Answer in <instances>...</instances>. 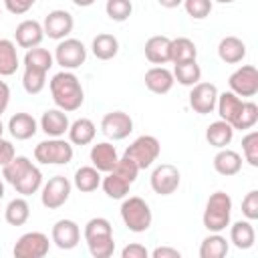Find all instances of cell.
<instances>
[{
	"instance_id": "obj_1",
	"label": "cell",
	"mask_w": 258,
	"mask_h": 258,
	"mask_svg": "<svg viewBox=\"0 0 258 258\" xmlns=\"http://www.w3.org/2000/svg\"><path fill=\"white\" fill-rule=\"evenodd\" d=\"M2 177L22 196H32L42 187L40 169L24 155H14V159L4 165Z\"/></svg>"
},
{
	"instance_id": "obj_2",
	"label": "cell",
	"mask_w": 258,
	"mask_h": 258,
	"mask_svg": "<svg viewBox=\"0 0 258 258\" xmlns=\"http://www.w3.org/2000/svg\"><path fill=\"white\" fill-rule=\"evenodd\" d=\"M48 87H50L52 101L58 109H62L64 113L81 109V105L85 101V91H83V85L75 73H71V71L56 73L50 79Z\"/></svg>"
},
{
	"instance_id": "obj_3",
	"label": "cell",
	"mask_w": 258,
	"mask_h": 258,
	"mask_svg": "<svg viewBox=\"0 0 258 258\" xmlns=\"http://www.w3.org/2000/svg\"><path fill=\"white\" fill-rule=\"evenodd\" d=\"M230 218H232V198L226 191H214L208 198L202 216L204 228L208 232H222L230 226Z\"/></svg>"
},
{
	"instance_id": "obj_4",
	"label": "cell",
	"mask_w": 258,
	"mask_h": 258,
	"mask_svg": "<svg viewBox=\"0 0 258 258\" xmlns=\"http://www.w3.org/2000/svg\"><path fill=\"white\" fill-rule=\"evenodd\" d=\"M119 212H121V220L127 226V230H131L135 234H141V232H147L151 228L153 214H151L149 204L143 198H139V196L125 198Z\"/></svg>"
},
{
	"instance_id": "obj_5",
	"label": "cell",
	"mask_w": 258,
	"mask_h": 258,
	"mask_svg": "<svg viewBox=\"0 0 258 258\" xmlns=\"http://www.w3.org/2000/svg\"><path fill=\"white\" fill-rule=\"evenodd\" d=\"M34 159L44 165H67L73 159V143L60 137H50L46 141H40L34 147Z\"/></svg>"
},
{
	"instance_id": "obj_6",
	"label": "cell",
	"mask_w": 258,
	"mask_h": 258,
	"mask_svg": "<svg viewBox=\"0 0 258 258\" xmlns=\"http://www.w3.org/2000/svg\"><path fill=\"white\" fill-rule=\"evenodd\" d=\"M159 151H161V145L157 141V137L153 135H141L137 137L127 149H125V157H129L131 161H135V165L141 169H147L153 165V161L159 157Z\"/></svg>"
},
{
	"instance_id": "obj_7",
	"label": "cell",
	"mask_w": 258,
	"mask_h": 258,
	"mask_svg": "<svg viewBox=\"0 0 258 258\" xmlns=\"http://www.w3.org/2000/svg\"><path fill=\"white\" fill-rule=\"evenodd\" d=\"M54 60L62 71H75L87 60V48L77 38H62L54 48Z\"/></svg>"
},
{
	"instance_id": "obj_8",
	"label": "cell",
	"mask_w": 258,
	"mask_h": 258,
	"mask_svg": "<svg viewBox=\"0 0 258 258\" xmlns=\"http://www.w3.org/2000/svg\"><path fill=\"white\" fill-rule=\"evenodd\" d=\"M50 242L42 232H26L14 244V258H42L48 254Z\"/></svg>"
},
{
	"instance_id": "obj_9",
	"label": "cell",
	"mask_w": 258,
	"mask_h": 258,
	"mask_svg": "<svg viewBox=\"0 0 258 258\" xmlns=\"http://www.w3.org/2000/svg\"><path fill=\"white\" fill-rule=\"evenodd\" d=\"M71 187L73 183L64 177V175H54L50 177L44 185H42V194H40V202L46 210H58L60 206L67 204L69 196H71Z\"/></svg>"
},
{
	"instance_id": "obj_10",
	"label": "cell",
	"mask_w": 258,
	"mask_h": 258,
	"mask_svg": "<svg viewBox=\"0 0 258 258\" xmlns=\"http://www.w3.org/2000/svg\"><path fill=\"white\" fill-rule=\"evenodd\" d=\"M179 181H181V175H179V169L171 163H161L153 169L151 177H149V183H151V189L159 196H171L177 191L179 187Z\"/></svg>"
},
{
	"instance_id": "obj_11",
	"label": "cell",
	"mask_w": 258,
	"mask_h": 258,
	"mask_svg": "<svg viewBox=\"0 0 258 258\" xmlns=\"http://www.w3.org/2000/svg\"><path fill=\"white\" fill-rule=\"evenodd\" d=\"M230 91L238 97H254L258 93V71L252 64L236 69L228 79Z\"/></svg>"
},
{
	"instance_id": "obj_12",
	"label": "cell",
	"mask_w": 258,
	"mask_h": 258,
	"mask_svg": "<svg viewBox=\"0 0 258 258\" xmlns=\"http://www.w3.org/2000/svg\"><path fill=\"white\" fill-rule=\"evenodd\" d=\"M73 26H75V18L71 12L67 10H50L42 22V28H44V36L52 38V40H62L67 38L71 32H73Z\"/></svg>"
},
{
	"instance_id": "obj_13",
	"label": "cell",
	"mask_w": 258,
	"mask_h": 258,
	"mask_svg": "<svg viewBox=\"0 0 258 258\" xmlns=\"http://www.w3.org/2000/svg\"><path fill=\"white\" fill-rule=\"evenodd\" d=\"M216 101H218V87L214 83H196L189 91V107L200 113V115H208L216 109Z\"/></svg>"
},
{
	"instance_id": "obj_14",
	"label": "cell",
	"mask_w": 258,
	"mask_h": 258,
	"mask_svg": "<svg viewBox=\"0 0 258 258\" xmlns=\"http://www.w3.org/2000/svg\"><path fill=\"white\" fill-rule=\"evenodd\" d=\"M101 131L107 139L121 141L133 131V119L123 111H111L101 119Z\"/></svg>"
},
{
	"instance_id": "obj_15",
	"label": "cell",
	"mask_w": 258,
	"mask_h": 258,
	"mask_svg": "<svg viewBox=\"0 0 258 258\" xmlns=\"http://www.w3.org/2000/svg\"><path fill=\"white\" fill-rule=\"evenodd\" d=\"M50 240L60 250H73L81 242V228H79V224L75 220H67V218L58 220L52 226Z\"/></svg>"
},
{
	"instance_id": "obj_16",
	"label": "cell",
	"mask_w": 258,
	"mask_h": 258,
	"mask_svg": "<svg viewBox=\"0 0 258 258\" xmlns=\"http://www.w3.org/2000/svg\"><path fill=\"white\" fill-rule=\"evenodd\" d=\"M44 38V28L38 20H22L16 30H14V40L18 46L22 48H34V46H40Z\"/></svg>"
},
{
	"instance_id": "obj_17",
	"label": "cell",
	"mask_w": 258,
	"mask_h": 258,
	"mask_svg": "<svg viewBox=\"0 0 258 258\" xmlns=\"http://www.w3.org/2000/svg\"><path fill=\"white\" fill-rule=\"evenodd\" d=\"M89 155H91L93 167H97V169L103 171V173H109V171L117 165V161H119L117 149H115V145L109 143V141L95 143V145L91 147V153H89Z\"/></svg>"
},
{
	"instance_id": "obj_18",
	"label": "cell",
	"mask_w": 258,
	"mask_h": 258,
	"mask_svg": "<svg viewBox=\"0 0 258 258\" xmlns=\"http://www.w3.org/2000/svg\"><path fill=\"white\" fill-rule=\"evenodd\" d=\"M242 105H244V101H242L238 95H234L232 91L218 93V101H216L218 115H220V119H224L226 123H230L232 129H234V125H236V121H238V117H240Z\"/></svg>"
},
{
	"instance_id": "obj_19",
	"label": "cell",
	"mask_w": 258,
	"mask_h": 258,
	"mask_svg": "<svg viewBox=\"0 0 258 258\" xmlns=\"http://www.w3.org/2000/svg\"><path fill=\"white\" fill-rule=\"evenodd\" d=\"M145 58L153 64H165L171 62V38L167 36H151L145 42Z\"/></svg>"
},
{
	"instance_id": "obj_20",
	"label": "cell",
	"mask_w": 258,
	"mask_h": 258,
	"mask_svg": "<svg viewBox=\"0 0 258 258\" xmlns=\"http://www.w3.org/2000/svg\"><path fill=\"white\" fill-rule=\"evenodd\" d=\"M69 117L62 109H48L42 113L40 117V129L48 135V137H62L69 131Z\"/></svg>"
},
{
	"instance_id": "obj_21",
	"label": "cell",
	"mask_w": 258,
	"mask_h": 258,
	"mask_svg": "<svg viewBox=\"0 0 258 258\" xmlns=\"http://www.w3.org/2000/svg\"><path fill=\"white\" fill-rule=\"evenodd\" d=\"M175 79H173V73L165 67H153L145 73V87L155 93V95H165L171 91Z\"/></svg>"
},
{
	"instance_id": "obj_22",
	"label": "cell",
	"mask_w": 258,
	"mask_h": 258,
	"mask_svg": "<svg viewBox=\"0 0 258 258\" xmlns=\"http://www.w3.org/2000/svg\"><path fill=\"white\" fill-rule=\"evenodd\" d=\"M8 131H10V135H12L14 139L26 141V139H30V137L36 135L38 123H36V119H34L30 113H16V115H12L10 121H8Z\"/></svg>"
},
{
	"instance_id": "obj_23",
	"label": "cell",
	"mask_w": 258,
	"mask_h": 258,
	"mask_svg": "<svg viewBox=\"0 0 258 258\" xmlns=\"http://www.w3.org/2000/svg\"><path fill=\"white\" fill-rule=\"evenodd\" d=\"M214 169L220 173V175H236L240 169H242V155L234 149H228V147H222L216 155H214Z\"/></svg>"
},
{
	"instance_id": "obj_24",
	"label": "cell",
	"mask_w": 258,
	"mask_h": 258,
	"mask_svg": "<svg viewBox=\"0 0 258 258\" xmlns=\"http://www.w3.org/2000/svg\"><path fill=\"white\" fill-rule=\"evenodd\" d=\"M218 56L226 64L242 62V58L246 56V44H244V40H240L238 36H224L220 40V44H218Z\"/></svg>"
},
{
	"instance_id": "obj_25",
	"label": "cell",
	"mask_w": 258,
	"mask_h": 258,
	"mask_svg": "<svg viewBox=\"0 0 258 258\" xmlns=\"http://www.w3.org/2000/svg\"><path fill=\"white\" fill-rule=\"evenodd\" d=\"M230 242L238 248V250H248L254 246L256 242V232L250 220H240L234 222L230 226Z\"/></svg>"
},
{
	"instance_id": "obj_26",
	"label": "cell",
	"mask_w": 258,
	"mask_h": 258,
	"mask_svg": "<svg viewBox=\"0 0 258 258\" xmlns=\"http://www.w3.org/2000/svg\"><path fill=\"white\" fill-rule=\"evenodd\" d=\"M67 133H69V139H71L73 145H89L95 139L97 127H95V123L91 119L81 117V119H77V121H73L69 125V131Z\"/></svg>"
},
{
	"instance_id": "obj_27",
	"label": "cell",
	"mask_w": 258,
	"mask_h": 258,
	"mask_svg": "<svg viewBox=\"0 0 258 258\" xmlns=\"http://www.w3.org/2000/svg\"><path fill=\"white\" fill-rule=\"evenodd\" d=\"M230 250L228 240L220 232H212L200 244V258H224Z\"/></svg>"
},
{
	"instance_id": "obj_28",
	"label": "cell",
	"mask_w": 258,
	"mask_h": 258,
	"mask_svg": "<svg viewBox=\"0 0 258 258\" xmlns=\"http://www.w3.org/2000/svg\"><path fill=\"white\" fill-rule=\"evenodd\" d=\"M232 137H234V129H232V125L226 123L224 119L210 123L208 129H206V139H208V143H210L212 147H218V149L230 145Z\"/></svg>"
},
{
	"instance_id": "obj_29",
	"label": "cell",
	"mask_w": 258,
	"mask_h": 258,
	"mask_svg": "<svg viewBox=\"0 0 258 258\" xmlns=\"http://www.w3.org/2000/svg\"><path fill=\"white\" fill-rule=\"evenodd\" d=\"M73 183H75V187L79 191L91 194L101 185V171L97 167H93V165H83V167H79L75 171Z\"/></svg>"
},
{
	"instance_id": "obj_30",
	"label": "cell",
	"mask_w": 258,
	"mask_h": 258,
	"mask_svg": "<svg viewBox=\"0 0 258 258\" xmlns=\"http://www.w3.org/2000/svg\"><path fill=\"white\" fill-rule=\"evenodd\" d=\"M91 50L99 60H111L119 52V40L109 32H101L93 38Z\"/></svg>"
},
{
	"instance_id": "obj_31",
	"label": "cell",
	"mask_w": 258,
	"mask_h": 258,
	"mask_svg": "<svg viewBox=\"0 0 258 258\" xmlns=\"http://www.w3.org/2000/svg\"><path fill=\"white\" fill-rule=\"evenodd\" d=\"M20 60L16 52V44L8 38H0V77H10L16 73Z\"/></svg>"
},
{
	"instance_id": "obj_32",
	"label": "cell",
	"mask_w": 258,
	"mask_h": 258,
	"mask_svg": "<svg viewBox=\"0 0 258 258\" xmlns=\"http://www.w3.org/2000/svg\"><path fill=\"white\" fill-rule=\"evenodd\" d=\"M101 185H103L105 194H107L111 200H123V198L129 194V187H131L133 183L127 181L125 177H121L117 171H109V173L101 179Z\"/></svg>"
},
{
	"instance_id": "obj_33",
	"label": "cell",
	"mask_w": 258,
	"mask_h": 258,
	"mask_svg": "<svg viewBox=\"0 0 258 258\" xmlns=\"http://www.w3.org/2000/svg\"><path fill=\"white\" fill-rule=\"evenodd\" d=\"M4 218L10 226H24L30 218V206L24 198H14L8 202L4 210Z\"/></svg>"
},
{
	"instance_id": "obj_34",
	"label": "cell",
	"mask_w": 258,
	"mask_h": 258,
	"mask_svg": "<svg viewBox=\"0 0 258 258\" xmlns=\"http://www.w3.org/2000/svg\"><path fill=\"white\" fill-rule=\"evenodd\" d=\"M198 58V48L194 44V40H189L187 36H177L171 40V62H187V60H196Z\"/></svg>"
},
{
	"instance_id": "obj_35",
	"label": "cell",
	"mask_w": 258,
	"mask_h": 258,
	"mask_svg": "<svg viewBox=\"0 0 258 258\" xmlns=\"http://www.w3.org/2000/svg\"><path fill=\"white\" fill-rule=\"evenodd\" d=\"M173 79L183 87H194L196 83L202 81V69H200V64L196 60L177 62L173 67Z\"/></svg>"
},
{
	"instance_id": "obj_36",
	"label": "cell",
	"mask_w": 258,
	"mask_h": 258,
	"mask_svg": "<svg viewBox=\"0 0 258 258\" xmlns=\"http://www.w3.org/2000/svg\"><path fill=\"white\" fill-rule=\"evenodd\" d=\"M52 62H54V56L46 48H40V46L28 48L24 54V67H28V69H38V71L48 73Z\"/></svg>"
},
{
	"instance_id": "obj_37",
	"label": "cell",
	"mask_w": 258,
	"mask_h": 258,
	"mask_svg": "<svg viewBox=\"0 0 258 258\" xmlns=\"http://www.w3.org/2000/svg\"><path fill=\"white\" fill-rule=\"evenodd\" d=\"M46 85V73L38 71V69H28L24 67V75H22V87L28 95H38Z\"/></svg>"
},
{
	"instance_id": "obj_38",
	"label": "cell",
	"mask_w": 258,
	"mask_h": 258,
	"mask_svg": "<svg viewBox=\"0 0 258 258\" xmlns=\"http://www.w3.org/2000/svg\"><path fill=\"white\" fill-rule=\"evenodd\" d=\"M83 236H85V242L95 240V238H103V236H113V226L107 218H91L85 224Z\"/></svg>"
},
{
	"instance_id": "obj_39",
	"label": "cell",
	"mask_w": 258,
	"mask_h": 258,
	"mask_svg": "<svg viewBox=\"0 0 258 258\" xmlns=\"http://www.w3.org/2000/svg\"><path fill=\"white\" fill-rule=\"evenodd\" d=\"M105 12L113 22H125L133 12V4L131 0H107Z\"/></svg>"
},
{
	"instance_id": "obj_40",
	"label": "cell",
	"mask_w": 258,
	"mask_h": 258,
	"mask_svg": "<svg viewBox=\"0 0 258 258\" xmlns=\"http://www.w3.org/2000/svg\"><path fill=\"white\" fill-rule=\"evenodd\" d=\"M89 252L93 258H109L115 252V240L113 236H103V238H95L87 242Z\"/></svg>"
},
{
	"instance_id": "obj_41",
	"label": "cell",
	"mask_w": 258,
	"mask_h": 258,
	"mask_svg": "<svg viewBox=\"0 0 258 258\" xmlns=\"http://www.w3.org/2000/svg\"><path fill=\"white\" fill-rule=\"evenodd\" d=\"M256 121H258V105L254 101H244L242 111H240V117H238L234 129H240V131L252 129L256 125Z\"/></svg>"
},
{
	"instance_id": "obj_42",
	"label": "cell",
	"mask_w": 258,
	"mask_h": 258,
	"mask_svg": "<svg viewBox=\"0 0 258 258\" xmlns=\"http://www.w3.org/2000/svg\"><path fill=\"white\" fill-rule=\"evenodd\" d=\"M242 151H244V159L252 167H258V131H250L248 135L242 137Z\"/></svg>"
},
{
	"instance_id": "obj_43",
	"label": "cell",
	"mask_w": 258,
	"mask_h": 258,
	"mask_svg": "<svg viewBox=\"0 0 258 258\" xmlns=\"http://www.w3.org/2000/svg\"><path fill=\"white\" fill-rule=\"evenodd\" d=\"M181 4L187 16H191L194 20H204L212 12V0H183Z\"/></svg>"
},
{
	"instance_id": "obj_44",
	"label": "cell",
	"mask_w": 258,
	"mask_h": 258,
	"mask_svg": "<svg viewBox=\"0 0 258 258\" xmlns=\"http://www.w3.org/2000/svg\"><path fill=\"white\" fill-rule=\"evenodd\" d=\"M242 214L250 222L258 220V191L256 189H252V191H248L244 196V200H242Z\"/></svg>"
},
{
	"instance_id": "obj_45",
	"label": "cell",
	"mask_w": 258,
	"mask_h": 258,
	"mask_svg": "<svg viewBox=\"0 0 258 258\" xmlns=\"http://www.w3.org/2000/svg\"><path fill=\"white\" fill-rule=\"evenodd\" d=\"M36 4V0H4V6L10 14H26L32 6Z\"/></svg>"
},
{
	"instance_id": "obj_46",
	"label": "cell",
	"mask_w": 258,
	"mask_h": 258,
	"mask_svg": "<svg viewBox=\"0 0 258 258\" xmlns=\"http://www.w3.org/2000/svg\"><path fill=\"white\" fill-rule=\"evenodd\" d=\"M149 250L143 244H127L121 250V258H147Z\"/></svg>"
},
{
	"instance_id": "obj_47",
	"label": "cell",
	"mask_w": 258,
	"mask_h": 258,
	"mask_svg": "<svg viewBox=\"0 0 258 258\" xmlns=\"http://www.w3.org/2000/svg\"><path fill=\"white\" fill-rule=\"evenodd\" d=\"M16 151H14V145L8 141V139H0V167H4L6 163H10L14 159Z\"/></svg>"
},
{
	"instance_id": "obj_48",
	"label": "cell",
	"mask_w": 258,
	"mask_h": 258,
	"mask_svg": "<svg viewBox=\"0 0 258 258\" xmlns=\"http://www.w3.org/2000/svg\"><path fill=\"white\" fill-rule=\"evenodd\" d=\"M153 258H179L181 252L177 248H171V246H157L153 252H151Z\"/></svg>"
},
{
	"instance_id": "obj_49",
	"label": "cell",
	"mask_w": 258,
	"mask_h": 258,
	"mask_svg": "<svg viewBox=\"0 0 258 258\" xmlns=\"http://www.w3.org/2000/svg\"><path fill=\"white\" fill-rule=\"evenodd\" d=\"M8 103H10V87L0 81V115L8 109Z\"/></svg>"
},
{
	"instance_id": "obj_50",
	"label": "cell",
	"mask_w": 258,
	"mask_h": 258,
	"mask_svg": "<svg viewBox=\"0 0 258 258\" xmlns=\"http://www.w3.org/2000/svg\"><path fill=\"white\" fill-rule=\"evenodd\" d=\"M157 2H159V6H163V8H177V6H181L183 0H157Z\"/></svg>"
},
{
	"instance_id": "obj_51",
	"label": "cell",
	"mask_w": 258,
	"mask_h": 258,
	"mask_svg": "<svg viewBox=\"0 0 258 258\" xmlns=\"http://www.w3.org/2000/svg\"><path fill=\"white\" fill-rule=\"evenodd\" d=\"M73 4H75V6H79V8H87V6L95 4V0H73Z\"/></svg>"
},
{
	"instance_id": "obj_52",
	"label": "cell",
	"mask_w": 258,
	"mask_h": 258,
	"mask_svg": "<svg viewBox=\"0 0 258 258\" xmlns=\"http://www.w3.org/2000/svg\"><path fill=\"white\" fill-rule=\"evenodd\" d=\"M4 198V183H2V179H0V200Z\"/></svg>"
},
{
	"instance_id": "obj_53",
	"label": "cell",
	"mask_w": 258,
	"mask_h": 258,
	"mask_svg": "<svg viewBox=\"0 0 258 258\" xmlns=\"http://www.w3.org/2000/svg\"><path fill=\"white\" fill-rule=\"evenodd\" d=\"M212 2H220V4H230V2H234V0H212Z\"/></svg>"
},
{
	"instance_id": "obj_54",
	"label": "cell",
	"mask_w": 258,
	"mask_h": 258,
	"mask_svg": "<svg viewBox=\"0 0 258 258\" xmlns=\"http://www.w3.org/2000/svg\"><path fill=\"white\" fill-rule=\"evenodd\" d=\"M2 135H4V125H2V119H0V139H2Z\"/></svg>"
}]
</instances>
